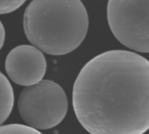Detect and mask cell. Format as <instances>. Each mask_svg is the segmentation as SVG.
<instances>
[{"mask_svg": "<svg viewBox=\"0 0 149 134\" xmlns=\"http://www.w3.org/2000/svg\"><path fill=\"white\" fill-rule=\"evenodd\" d=\"M47 64L43 52L30 44L13 48L5 59V71L10 79L25 87L43 80Z\"/></svg>", "mask_w": 149, "mask_h": 134, "instance_id": "cell-5", "label": "cell"}, {"mask_svg": "<svg viewBox=\"0 0 149 134\" xmlns=\"http://www.w3.org/2000/svg\"><path fill=\"white\" fill-rule=\"evenodd\" d=\"M14 105V92L8 78L0 72V126L9 118Z\"/></svg>", "mask_w": 149, "mask_h": 134, "instance_id": "cell-6", "label": "cell"}, {"mask_svg": "<svg viewBox=\"0 0 149 134\" xmlns=\"http://www.w3.org/2000/svg\"><path fill=\"white\" fill-rule=\"evenodd\" d=\"M4 39H5V30H4L3 24L0 21V50L2 49V47L3 45Z\"/></svg>", "mask_w": 149, "mask_h": 134, "instance_id": "cell-9", "label": "cell"}, {"mask_svg": "<svg viewBox=\"0 0 149 134\" xmlns=\"http://www.w3.org/2000/svg\"><path fill=\"white\" fill-rule=\"evenodd\" d=\"M23 26L32 46L46 54L61 56L82 44L89 17L79 0H33L25 9Z\"/></svg>", "mask_w": 149, "mask_h": 134, "instance_id": "cell-2", "label": "cell"}, {"mask_svg": "<svg viewBox=\"0 0 149 134\" xmlns=\"http://www.w3.org/2000/svg\"><path fill=\"white\" fill-rule=\"evenodd\" d=\"M72 106L90 134H144L149 128L148 60L125 50L94 57L74 82Z\"/></svg>", "mask_w": 149, "mask_h": 134, "instance_id": "cell-1", "label": "cell"}, {"mask_svg": "<svg viewBox=\"0 0 149 134\" xmlns=\"http://www.w3.org/2000/svg\"><path fill=\"white\" fill-rule=\"evenodd\" d=\"M107 17L120 43L134 51L148 52V0H109Z\"/></svg>", "mask_w": 149, "mask_h": 134, "instance_id": "cell-4", "label": "cell"}, {"mask_svg": "<svg viewBox=\"0 0 149 134\" xmlns=\"http://www.w3.org/2000/svg\"><path fill=\"white\" fill-rule=\"evenodd\" d=\"M24 0H0V15L10 13L24 3Z\"/></svg>", "mask_w": 149, "mask_h": 134, "instance_id": "cell-8", "label": "cell"}, {"mask_svg": "<svg viewBox=\"0 0 149 134\" xmlns=\"http://www.w3.org/2000/svg\"><path fill=\"white\" fill-rule=\"evenodd\" d=\"M0 134H43L38 130L21 124H10L0 126Z\"/></svg>", "mask_w": 149, "mask_h": 134, "instance_id": "cell-7", "label": "cell"}, {"mask_svg": "<svg viewBox=\"0 0 149 134\" xmlns=\"http://www.w3.org/2000/svg\"><path fill=\"white\" fill-rule=\"evenodd\" d=\"M17 109L27 126L38 131L48 130L63 121L67 112L68 101L58 84L43 79L24 88L18 97Z\"/></svg>", "mask_w": 149, "mask_h": 134, "instance_id": "cell-3", "label": "cell"}]
</instances>
